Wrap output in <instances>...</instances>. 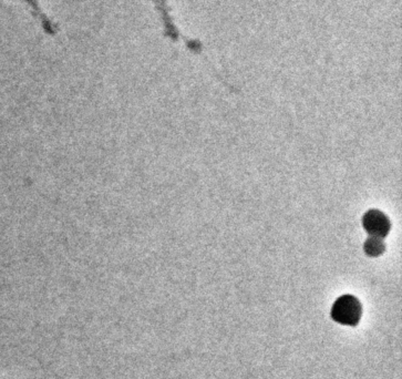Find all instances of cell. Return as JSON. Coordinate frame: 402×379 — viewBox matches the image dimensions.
Returning a JSON list of instances; mask_svg holds the SVG:
<instances>
[{
    "mask_svg": "<svg viewBox=\"0 0 402 379\" xmlns=\"http://www.w3.org/2000/svg\"><path fill=\"white\" fill-rule=\"evenodd\" d=\"M331 317L341 325L356 327L362 317V303L354 295H341L333 303Z\"/></svg>",
    "mask_w": 402,
    "mask_h": 379,
    "instance_id": "obj_1",
    "label": "cell"
},
{
    "mask_svg": "<svg viewBox=\"0 0 402 379\" xmlns=\"http://www.w3.org/2000/svg\"><path fill=\"white\" fill-rule=\"evenodd\" d=\"M362 226L370 236L386 238L390 232L389 218L379 210H369L362 216Z\"/></svg>",
    "mask_w": 402,
    "mask_h": 379,
    "instance_id": "obj_2",
    "label": "cell"
},
{
    "mask_svg": "<svg viewBox=\"0 0 402 379\" xmlns=\"http://www.w3.org/2000/svg\"><path fill=\"white\" fill-rule=\"evenodd\" d=\"M386 251L384 238L370 236L364 243V252L370 257H378Z\"/></svg>",
    "mask_w": 402,
    "mask_h": 379,
    "instance_id": "obj_3",
    "label": "cell"
}]
</instances>
